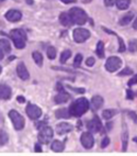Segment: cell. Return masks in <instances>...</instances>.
I'll list each match as a JSON object with an SVG mask.
<instances>
[{"instance_id": "cell-1", "label": "cell", "mask_w": 137, "mask_h": 156, "mask_svg": "<svg viewBox=\"0 0 137 156\" xmlns=\"http://www.w3.org/2000/svg\"><path fill=\"white\" fill-rule=\"evenodd\" d=\"M89 110V102L86 98H79L69 108V113L73 117H81Z\"/></svg>"}, {"instance_id": "cell-2", "label": "cell", "mask_w": 137, "mask_h": 156, "mask_svg": "<svg viewBox=\"0 0 137 156\" xmlns=\"http://www.w3.org/2000/svg\"><path fill=\"white\" fill-rule=\"evenodd\" d=\"M10 39L12 40V42L17 48H19V50L24 48L25 42H26V34L23 30H20V29L12 30L10 32Z\"/></svg>"}, {"instance_id": "cell-3", "label": "cell", "mask_w": 137, "mask_h": 156, "mask_svg": "<svg viewBox=\"0 0 137 156\" xmlns=\"http://www.w3.org/2000/svg\"><path fill=\"white\" fill-rule=\"evenodd\" d=\"M69 13L71 16V19H73L74 23L78 25H84V23L87 22L88 16L87 13L84 12V10H82L81 8L78 7H74L69 10Z\"/></svg>"}, {"instance_id": "cell-4", "label": "cell", "mask_w": 137, "mask_h": 156, "mask_svg": "<svg viewBox=\"0 0 137 156\" xmlns=\"http://www.w3.org/2000/svg\"><path fill=\"white\" fill-rule=\"evenodd\" d=\"M9 118L11 119L12 123H13V126L15 130H22L25 126V121L24 118L21 115L18 111L15 110H11L9 112Z\"/></svg>"}, {"instance_id": "cell-5", "label": "cell", "mask_w": 137, "mask_h": 156, "mask_svg": "<svg viewBox=\"0 0 137 156\" xmlns=\"http://www.w3.org/2000/svg\"><path fill=\"white\" fill-rule=\"evenodd\" d=\"M90 35H91V34H90V31L84 28L75 29L73 32L74 40H75L77 43H84V41H87V40L89 39Z\"/></svg>"}, {"instance_id": "cell-6", "label": "cell", "mask_w": 137, "mask_h": 156, "mask_svg": "<svg viewBox=\"0 0 137 156\" xmlns=\"http://www.w3.org/2000/svg\"><path fill=\"white\" fill-rule=\"evenodd\" d=\"M53 130L50 126H43L39 133V141L43 144H48L53 139Z\"/></svg>"}, {"instance_id": "cell-7", "label": "cell", "mask_w": 137, "mask_h": 156, "mask_svg": "<svg viewBox=\"0 0 137 156\" xmlns=\"http://www.w3.org/2000/svg\"><path fill=\"white\" fill-rule=\"evenodd\" d=\"M121 66H122V59L116 57V56H112L110 57L105 63V68L108 72L110 73H114L118 69H120Z\"/></svg>"}, {"instance_id": "cell-8", "label": "cell", "mask_w": 137, "mask_h": 156, "mask_svg": "<svg viewBox=\"0 0 137 156\" xmlns=\"http://www.w3.org/2000/svg\"><path fill=\"white\" fill-rule=\"evenodd\" d=\"M26 113H28L29 118H31L32 120H36V119H39L42 115V110H41L39 107L30 103L26 107Z\"/></svg>"}, {"instance_id": "cell-9", "label": "cell", "mask_w": 137, "mask_h": 156, "mask_svg": "<svg viewBox=\"0 0 137 156\" xmlns=\"http://www.w3.org/2000/svg\"><path fill=\"white\" fill-rule=\"evenodd\" d=\"M87 128L91 133H98V132H100L102 130V123H101L99 117L95 115L92 120H90L87 123Z\"/></svg>"}, {"instance_id": "cell-10", "label": "cell", "mask_w": 137, "mask_h": 156, "mask_svg": "<svg viewBox=\"0 0 137 156\" xmlns=\"http://www.w3.org/2000/svg\"><path fill=\"white\" fill-rule=\"evenodd\" d=\"M81 144L84 148H91L94 144V139H93V135L90 132H84L81 135Z\"/></svg>"}, {"instance_id": "cell-11", "label": "cell", "mask_w": 137, "mask_h": 156, "mask_svg": "<svg viewBox=\"0 0 137 156\" xmlns=\"http://www.w3.org/2000/svg\"><path fill=\"white\" fill-rule=\"evenodd\" d=\"M5 18H6L8 21H10V22H18V21L21 20L22 14H21V12H20L19 10H13V9H11V10L7 11V13L5 14Z\"/></svg>"}, {"instance_id": "cell-12", "label": "cell", "mask_w": 137, "mask_h": 156, "mask_svg": "<svg viewBox=\"0 0 137 156\" xmlns=\"http://www.w3.org/2000/svg\"><path fill=\"white\" fill-rule=\"evenodd\" d=\"M12 90L11 88L6 84H0V99L3 100H8L11 98Z\"/></svg>"}, {"instance_id": "cell-13", "label": "cell", "mask_w": 137, "mask_h": 156, "mask_svg": "<svg viewBox=\"0 0 137 156\" xmlns=\"http://www.w3.org/2000/svg\"><path fill=\"white\" fill-rule=\"evenodd\" d=\"M17 74L22 80H28L29 77H30V74H29L28 69H26V67L23 63H20L17 66Z\"/></svg>"}, {"instance_id": "cell-14", "label": "cell", "mask_w": 137, "mask_h": 156, "mask_svg": "<svg viewBox=\"0 0 137 156\" xmlns=\"http://www.w3.org/2000/svg\"><path fill=\"white\" fill-rule=\"evenodd\" d=\"M59 22L62 23L64 27H71L74 24V21L71 19L69 12H63L59 16Z\"/></svg>"}, {"instance_id": "cell-15", "label": "cell", "mask_w": 137, "mask_h": 156, "mask_svg": "<svg viewBox=\"0 0 137 156\" xmlns=\"http://www.w3.org/2000/svg\"><path fill=\"white\" fill-rule=\"evenodd\" d=\"M73 131V126L69 124V123L63 122L60 124L56 126V132L59 134V135H63V134L69 133V132Z\"/></svg>"}, {"instance_id": "cell-16", "label": "cell", "mask_w": 137, "mask_h": 156, "mask_svg": "<svg viewBox=\"0 0 137 156\" xmlns=\"http://www.w3.org/2000/svg\"><path fill=\"white\" fill-rule=\"evenodd\" d=\"M70 99V96L68 92H66L65 90L59 91L56 96H55V102L60 105V103H66Z\"/></svg>"}, {"instance_id": "cell-17", "label": "cell", "mask_w": 137, "mask_h": 156, "mask_svg": "<svg viewBox=\"0 0 137 156\" xmlns=\"http://www.w3.org/2000/svg\"><path fill=\"white\" fill-rule=\"evenodd\" d=\"M103 98L101 97V96H94L91 99V108H92V110L97 111V110H99L101 107L103 106Z\"/></svg>"}, {"instance_id": "cell-18", "label": "cell", "mask_w": 137, "mask_h": 156, "mask_svg": "<svg viewBox=\"0 0 137 156\" xmlns=\"http://www.w3.org/2000/svg\"><path fill=\"white\" fill-rule=\"evenodd\" d=\"M0 51L3 54H8L11 52V46H10V43H9L8 40L6 39L0 40Z\"/></svg>"}, {"instance_id": "cell-19", "label": "cell", "mask_w": 137, "mask_h": 156, "mask_svg": "<svg viewBox=\"0 0 137 156\" xmlns=\"http://www.w3.org/2000/svg\"><path fill=\"white\" fill-rule=\"evenodd\" d=\"M55 115H56L57 119H68L70 117V113H69V110L67 108H63V109H59L55 112Z\"/></svg>"}, {"instance_id": "cell-20", "label": "cell", "mask_w": 137, "mask_h": 156, "mask_svg": "<svg viewBox=\"0 0 137 156\" xmlns=\"http://www.w3.org/2000/svg\"><path fill=\"white\" fill-rule=\"evenodd\" d=\"M124 131L122 133V142H123V151L125 152L127 150V143H128V132H127V128L126 124H124Z\"/></svg>"}, {"instance_id": "cell-21", "label": "cell", "mask_w": 137, "mask_h": 156, "mask_svg": "<svg viewBox=\"0 0 137 156\" xmlns=\"http://www.w3.org/2000/svg\"><path fill=\"white\" fill-rule=\"evenodd\" d=\"M134 18V12H128L127 14H125L124 17L121 18L120 20V24L121 25H127L129 22H131L132 20Z\"/></svg>"}, {"instance_id": "cell-22", "label": "cell", "mask_w": 137, "mask_h": 156, "mask_svg": "<svg viewBox=\"0 0 137 156\" xmlns=\"http://www.w3.org/2000/svg\"><path fill=\"white\" fill-rule=\"evenodd\" d=\"M50 147H52V150L54 151V152H62L63 150L65 148V145L63 142H60V141H54L53 143H52V145H50Z\"/></svg>"}, {"instance_id": "cell-23", "label": "cell", "mask_w": 137, "mask_h": 156, "mask_svg": "<svg viewBox=\"0 0 137 156\" xmlns=\"http://www.w3.org/2000/svg\"><path fill=\"white\" fill-rule=\"evenodd\" d=\"M115 5L120 10H125L129 7L131 5V0H116L115 1Z\"/></svg>"}, {"instance_id": "cell-24", "label": "cell", "mask_w": 137, "mask_h": 156, "mask_svg": "<svg viewBox=\"0 0 137 156\" xmlns=\"http://www.w3.org/2000/svg\"><path fill=\"white\" fill-rule=\"evenodd\" d=\"M118 113V111L115 110V109H106L102 112V117L105 119V120H110L111 118H113L115 114Z\"/></svg>"}, {"instance_id": "cell-25", "label": "cell", "mask_w": 137, "mask_h": 156, "mask_svg": "<svg viewBox=\"0 0 137 156\" xmlns=\"http://www.w3.org/2000/svg\"><path fill=\"white\" fill-rule=\"evenodd\" d=\"M32 57H33L34 62L36 63L37 66H42L43 65V55L39 52H33L32 53Z\"/></svg>"}, {"instance_id": "cell-26", "label": "cell", "mask_w": 137, "mask_h": 156, "mask_svg": "<svg viewBox=\"0 0 137 156\" xmlns=\"http://www.w3.org/2000/svg\"><path fill=\"white\" fill-rule=\"evenodd\" d=\"M70 56H71V52H70L69 50L64 51V52L60 54V59H59V62H60L62 64H65V63L70 58Z\"/></svg>"}, {"instance_id": "cell-27", "label": "cell", "mask_w": 137, "mask_h": 156, "mask_svg": "<svg viewBox=\"0 0 137 156\" xmlns=\"http://www.w3.org/2000/svg\"><path fill=\"white\" fill-rule=\"evenodd\" d=\"M97 55L100 57V58H103L104 57V44L103 42H98V45H97Z\"/></svg>"}, {"instance_id": "cell-28", "label": "cell", "mask_w": 137, "mask_h": 156, "mask_svg": "<svg viewBox=\"0 0 137 156\" xmlns=\"http://www.w3.org/2000/svg\"><path fill=\"white\" fill-rule=\"evenodd\" d=\"M8 140H9L8 134L3 131V130H0V146H1V145L7 144Z\"/></svg>"}, {"instance_id": "cell-29", "label": "cell", "mask_w": 137, "mask_h": 156, "mask_svg": "<svg viewBox=\"0 0 137 156\" xmlns=\"http://www.w3.org/2000/svg\"><path fill=\"white\" fill-rule=\"evenodd\" d=\"M128 50L129 52L134 53L137 51V40H131L128 43Z\"/></svg>"}, {"instance_id": "cell-30", "label": "cell", "mask_w": 137, "mask_h": 156, "mask_svg": "<svg viewBox=\"0 0 137 156\" xmlns=\"http://www.w3.org/2000/svg\"><path fill=\"white\" fill-rule=\"evenodd\" d=\"M47 56L50 59H54L56 57V50H55V48L50 46V48H47Z\"/></svg>"}, {"instance_id": "cell-31", "label": "cell", "mask_w": 137, "mask_h": 156, "mask_svg": "<svg viewBox=\"0 0 137 156\" xmlns=\"http://www.w3.org/2000/svg\"><path fill=\"white\" fill-rule=\"evenodd\" d=\"M81 62H82V55H81V54H77L75 57V61H74V66L75 67L80 66Z\"/></svg>"}, {"instance_id": "cell-32", "label": "cell", "mask_w": 137, "mask_h": 156, "mask_svg": "<svg viewBox=\"0 0 137 156\" xmlns=\"http://www.w3.org/2000/svg\"><path fill=\"white\" fill-rule=\"evenodd\" d=\"M131 74H133V70H132L129 67H125L122 72H120V74H118V75H120V76H126V75H131Z\"/></svg>"}, {"instance_id": "cell-33", "label": "cell", "mask_w": 137, "mask_h": 156, "mask_svg": "<svg viewBox=\"0 0 137 156\" xmlns=\"http://www.w3.org/2000/svg\"><path fill=\"white\" fill-rule=\"evenodd\" d=\"M118 43H120V48H118V52H120V53H123L124 51H125V44H124L123 40L121 39L120 36H118Z\"/></svg>"}, {"instance_id": "cell-34", "label": "cell", "mask_w": 137, "mask_h": 156, "mask_svg": "<svg viewBox=\"0 0 137 156\" xmlns=\"http://www.w3.org/2000/svg\"><path fill=\"white\" fill-rule=\"evenodd\" d=\"M109 144H110V139L108 136H105L103 140H102V143H101V147L104 148V147H106V146H108Z\"/></svg>"}, {"instance_id": "cell-35", "label": "cell", "mask_w": 137, "mask_h": 156, "mask_svg": "<svg viewBox=\"0 0 137 156\" xmlns=\"http://www.w3.org/2000/svg\"><path fill=\"white\" fill-rule=\"evenodd\" d=\"M95 63V59L93 58V57H89V58H87V61H86V65L87 66H93Z\"/></svg>"}, {"instance_id": "cell-36", "label": "cell", "mask_w": 137, "mask_h": 156, "mask_svg": "<svg viewBox=\"0 0 137 156\" xmlns=\"http://www.w3.org/2000/svg\"><path fill=\"white\" fill-rule=\"evenodd\" d=\"M136 84H137V74H136V75H134V77H133V78H131V79H129L128 86L131 87V86H133V85H136Z\"/></svg>"}, {"instance_id": "cell-37", "label": "cell", "mask_w": 137, "mask_h": 156, "mask_svg": "<svg viewBox=\"0 0 137 156\" xmlns=\"http://www.w3.org/2000/svg\"><path fill=\"white\" fill-rule=\"evenodd\" d=\"M126 94H127V99H128V100H133V99H134V92H133V90L128 89L126 91Z\"/></svg>"}, {"instance_id": "cell-38", "label": "cell", "mask_w": 137, "mask_h": 156, "mask_svg": "<svg viewBox=\"0 0 137 156\" xmlns=\"http://www.w3.org/2000/svg\"><path fill=\"white\" fill-rule=\"evenodd\" d=\"M127 113H128V115L132 118V119H133V120L135 121V122H137V114L135 113V112H133V111H128V112H127Z\"/></svg>"}, {"instance_id": "cell-39", "label": "cell", "mask_w": 137, "mask_h": 156, "mask_svg": "<svg viewBox=\"0 0 137 156\" xmlns=\"http://www.w3.org/2000/svg\"><path fill=\"white\" fill-rule=\"evenodd\" d=\"M69 89L75 90V92H79V94H84V92L86 91L84 88H74V87H69Z\"/></svg>"}, {"instance_id": "cell-40", "label": "cell", "mask_w": 137, "mask_h": 156, "mask_svg": "<svg viewBox=\"0 0 137 156\" xmlns=\"http://www.w3.org/2000/svg\"><path fill=\"white\" fill-rule=\"evenodd\" d=\"M114 0H104V3H105V6L106 7H111L114 5Z\"/></svg>"}, {"instance_id": "cell-41", "label": "cell", "mask_w": 137, "mask_h": 156, "mask_svg": "<svg viewBox=\"0 0 137 156\" xmlns=\"http://www.w3.org/2000/svg\"><path fill=\"white\" fill-rule=\"evenodd\" d=\"M17 100L19 101L20 103H23V102H25V98L24 97H21V96H19V97H17Z\"/></svg>"}, {"instance_id": "cell-42", "label": "cell", "mask_w": 137, "mask_h": 156, "mask_svg": "<svg viewBox=\"0 0 137 156\" xmlns=\"http://www.w3.org/2000/svg\"><path fill=\"white\" fill-rule=\"evenodd\" d=\"M63 1L64 3H73V2H76V0H60Z\"/></svg>"}, {"instance_id": "cell-43", "label": "cell", "mask_w": 137, "mask_h": 156, "mask_svg": "<svg viewBox=\"0 0 137 156\" xmlns=\"http://www.w3.org/2000/svg\"><path fill=\"white\" fill-rule=\"evenodd\" d=\"M133 29H134V30H137V18L135 19L134 23H133Z\"/></svg>"}, {"instance_id": "cell-44", "label": "cell", "mask_w": 137, "mask_h": 156, "mask_svg": "<svg viewBox=\"0 0 137 156\" xmlns=\"http://www.w3.org/2000/svg\"><path fill=\"white\" fill-rule=\"evenodd\" d=\"M35 151H36V152H41V147H39V144H36L35 145Z\"/></svg>"}, {"instance_id": "cell-45", "label": "cell", "mask_w": 137, "mask_h": 156, "mask_svg": "<svg viewBox=\"0 0 137 156\" xmlns=\"http://www.w3.org/2000/svg\"><path fill=\"white\" fill-rule=\"evenodd\" d=\"M2 58H3V53L1 52V51H0V61H1Z\"/></svg>"}, {"instance_id": "cell-46", "label": "cell", "mask_w": 137, "mask_h": 156, "mask_svg": "<svg viewBox=\"0 0 137 156\" xmlns=\"http://www.w3.org/2000/svg\"><path fill=\"white\" fill-rule=\"evenodd\" d=\"M28 2L30 3V5H32V3H33V2H32V0H28Z\"/></svg>"}, {"instance_id": "cell-47", "label": "cell", "mask_w": 137, "mask_h": 156, "mask_svg": "<svg viewBox=\"0 0 137 156\" xmlns=\"http://www.w3.org/2000/svg\"><path fill=\"white\" fill-rule=\"evenodd\" d=\"M1 72H2V67L0 66V74H1Z\"/></svg>"}, {"instance_id": "cell-48", "label": "cell", "mask_w": 137, "mask_h": 156, "mask_svg": "<svg viewBox=\"0 0 137 156\" xmlns=\"http://www.w3.org/2000/svg\"><path fill=\"white\" fill-rule=\"evenodd\" d=\"M90 0H84V2H89Z\"/></svg>"}, {"instance_id": "cell-49", "label": "cell", "mask_w": 137, "mask_h": 156, "mask_svg": "<svg viewBox=\"0 0 137 156\" xmlns=\"http://www.w3.org/2000/svg\"><path fill=\"white\" fill-rule=\"evenodd\" d=\"M134 141H135V142H137V137H135V139H134Z\"/></svg>"}]
</instances>
